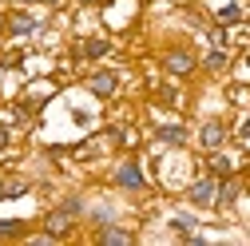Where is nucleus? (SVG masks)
Segmentation results:
<instances>
[{"instance_id":"4","label":"nucleus","mask_w":250,"mask_h":246,"mask_svg":"<svg viewBox=\"0 0 250 246\" xmlns=\"http://www.w3.org/2000/svg\"><path fill=\"white\" fill-rule=\"evenodd\" d=\"M44 230H48L52 238L68 234V230H72V214H68V210H56V214H48V219H44Z\"/></svg>"},{"instance_id":"15","label":"nucleus","mask_w":250,"mask_h":246,"mask_svg":"<svg viewBox=\"0 0 250 246\" xmlns=\"http://www.w3.org/2000/svg\"><path fill=\"white\" fill-rule=\"evenodd\" d=\"M20 230H24L20 223H0V234H20Z\"/></svg>"},{"instance_id":"14","label":"nucleus","mask_w":250,"mask_h":246,"mask_svg":"<svg viewBox=\"0 0 250 246\" xmlns=\"http://www.w3.org/2000/svg\"><path fill=\"white\" fill-rule=\"evenodd\" d=\"M64 210H68V214H72V219H76V214L83 210V203H80V199H68V203H64Z\"/></svg>"},{"instance_id":"1","label":"nucleus","mask_w":250,"mask_h":246,"mask_svg":"<svg viewBox=\"0 0 250 246\" xmlns=\"http://www.w3.org/2000/svg\"><path fill=\"white\" fill-rule=\"evenodd\" d=\"M214 195H218L214 179H199L195 187H191V203H195V206H210V203H214Z\"/></svg>"},{"instance_id":"2","label":"nucleus","mask_w":250,"mask_h":246,"mask_svg":"<svg viewBox=\"0 0 250 246\" xmlns=\"http://www.w3.org/2000/svg\"><path fill=\"white\" fill-rule=\"evenodd\" d=\"M115 183H119V187H127V191H139V187H143V171H139L135 163H123V167L115 171Z\"/></svg>"},{"instance_id":"13","label":"nucleus","mask_w":250,"mask_h":246,"mask_svg":"<svg viewBox=\"0 0 250 246\" xmlns=\"http://www.w3.org/2000/svg\"><path fill=\"white\" fill-rule=\"evenodd\" d=\"M210 167H214V171H218V175H227V171H230V163H227V159H223V155H214V159H210Z\"/></svg>"},{"instance_id":"7","label":"nucleus","mask_w":250,"mask_h":246,"mask_svg":"<svg viewBox=\"0 0 250 246\" xmlns=\"http://www.w3.org/2000/svg\"><path fill=\"white\" fill-rule=\"evenodd\" d=\"M8 28H12L16 36H28V32H36V20L28 16V12H16V16L8 20Z\"/></svg>"},{"instance_id":"20","label":"nucleus","mask_w":250,"mask_h":246,"mask_svg":"<svg viewBox=\"0 0 250 246\" xmlns=\"http://www.w3.org/2000/svg\"><path fill=\"white\" fill-rule=\"evenodd\" d=\"M246 64H250V56H246Z\"/></svg>"},{"instance_id":"17","label":"nucleus","mask_w":250,"mask_h":246,"mask_svg":"<svg viewBox=\"0 0 250 246\" xmlns=\"http://www.w3.org/2000/svg\"><path fill=\"white\" fill-rule=\"evenodd\" d=\"M242 139H250V119H246V123H242Z\"/></svg>"},{"instance_id":"18","label":"nucleus","mask_w":250,"mask_h":246,"mask_svg":"<svg viewBox=\"0 0 250 246\" xmlns=\"http://www.w3.org/2000/svg\"><path fill=\"white\" fill-rule=\"evenodd\" d=\"M83 4H96V0H83Z\"/></svg>"},{"instance_id":"6","label":"nucleus","mask_w":250,"mask_h":246,"mask_svg":"<svg viewBox=\"0 0 250 246\" xmlns=\"http://www.w3.org/2000/svg\"><path fill=\"white\" fill-rule=\"evenodd\" d=\"M107 52H111L107 40H83V44H80V56H87V60H100V56H107Z\"/></svg>"},{"instance_id":"9","label":"nucleus","mask_w":250,"mask_h":246,"mask_svg":"<svg viewBox=\"0 0 250 246\" xmlns=\"http://www.w3.org/2000/svg\"><path fill=\"white\" fill-rule=\"evenodd\" d=\"M100 242H104V246H127V242H131V234H127V230H104V234H100Z\"/></svg>"},{"instance_id":"10","label":"nucleus","mask_w":250,"mask_h":246,"mask_svg":"<svg viewBox=\"0 0 250 246\" xmlns=\"http://www.w3.org/2000/svg\"><path fill=\"white\" fill-rule=\"evenodd\" d=\"M238 20H242V8L238 4H227L223 12H218V24H238Z\"/></svg>"},{"instance_id":"16","label":"nucleus","mask_w":250,"mask_h":246,"mask_svg":"<svg viewBox=\"0 0 250 246\" xmlns=\"http://www.w3.org/2000/svg\"><path fill=\"white\" fill-rule=\"evenodd\" d=\"M171 226H175V230H183V234H187V230H191V226H195V223H191V219H175V223H171Z\"/></svg>"},{"instance_id":"19","label":"nucleus","mask_w":250,"mask_h":246,"mask_svg":"<svg viewBox=\"0 0 250 246\" xmlns=\"http://www.w3.org/2000/svg\"><path fill=\"white\" fill-rule=\"evenodd\" d=\"M48 4H60V0H48Z\"/></svg>"},{"instance_id":"12","label":"nucleus","mask_w":250,"mask_h":246,"mask_svg":"<svg viewBox=\"0 0 250 246\" xmlns=\"http://www.w3.org/2000/svg\"><path fill=\"white\" fill-rule=\"evenodd\" d=\"M223 64H227V52H223V48H214V52L207 56V68H214V72H218Z\"/></svg>"},{"instance_id":"5","label":"nucleus","mask_w":250,"mask_h":246,"mask_svg":"<svg viewBox=\"0 0 250 246\" xmlns=\"http://www.w3.org/2000/svg\"><path fill=\"white\" fill-rule=\"evenodd\" d=\"M191 68H195V56H191V52H171V56H167V72H171V76H187Z\"/></svg>"},{"instance_id":"8","label":"nucleus","mask_w":250,"mask_h":246,"mask_svg":"<svg viewBox=\"0 0 250 246\" xmlns=\"http://www.w3.org/2000/svg\"><path fill=\"white\" fill-rule=\"evenodd\" d=\"M223 123H207V127H203V147H218V143H223Z\"/></svg>"},{"instance_id":"3","label":"nucleus","mask_w":250,"mask_h":246,"mask_svg":"<svg viewBox=\"0 0 250 246\" xmlns=\"http://www.w3.org/2000/svg\"><path fill=\"white\" fill-rule=\"evenodd\" d=\"M87 87L96 91V96H111V91L119 87V76H115V72H96V76L87 80Z\"/></svg>"},{"instance_id":"11","label":"nucleus","mask_w":250,"mask_h":246,"mask_svg":"<svg viewBox=\"0 0 250 246\" xmlns=\"http://www.w3.org/2000/svg\"><path fill=\"white\" fill-rule=\"evenodd\" d=\"M159 139H167V143H183V139H187V131H183V127H163V131H159Z\"/></svg>"}]
</instances>
